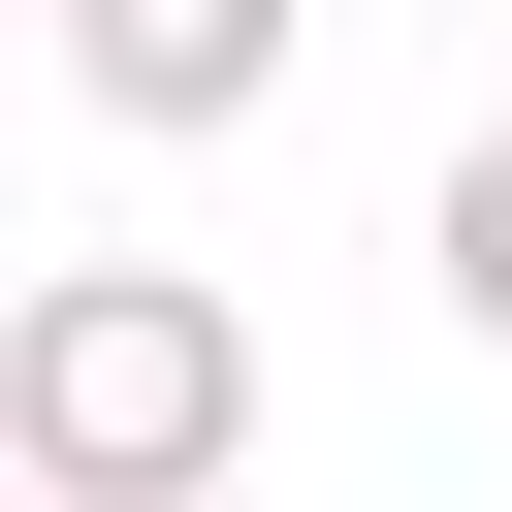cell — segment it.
Returning a JSON list of instances; mask_svg holds the SVG:
<instances>
[{"instance_id":"6da1fadb","label":"cell","mask_w":512,"mask_h":512,"mask_svg":"<svg viewBox=\"0 0 512 512\" xmlns=\"http://www.w3.org/2000/svg\"><path fill=\"white\" fill-rule=\"evenodd\" d=\"M0 480H32V512H224V480H256V320H224L192 256L0 288Z\"/></svg>"},{"instance_id":"7a4b0ae2","label":"cell","mask_w":512,"mask_h":512,"mask_svg":"<svg viewBox=\"0 0 512 512\" xmlns=\"http://www.w3.org/2000/svg\"><path fill=\"white\" fill-rule=\"evenodd\" d=\"M288 32H320V0H64V96H96V128H256Z\"/></svg>"},{"instance_id":"3957f363","label":"cell","mask_w":512,"mask_h":512,"mask_svg":"<svg viewBox=\"0 0 512 512\" xmlns=\"http://www.w3.org/2000/svg\"><path fill=\"white\" fill-rule=\"evenodd\" d=\"M416 288H448V320H480V352H512V128H480V160H448V192H416Z\"/></svg>"},{"instance_id":"277c9868","label":"cell","mask_w":512,"mask_h":512,"mask_svg":"<svg viewBox=\"0 0 512 512\" xmlns=\"http://www.w3.org/2000/svg\"><path fill=\"white\" fill-rule=\"evenodd\" d=\"M480 32H512V0H480Z\"/></svg>"}]
</instances>
